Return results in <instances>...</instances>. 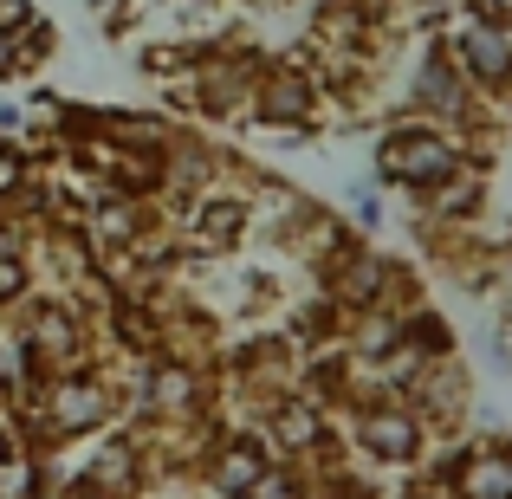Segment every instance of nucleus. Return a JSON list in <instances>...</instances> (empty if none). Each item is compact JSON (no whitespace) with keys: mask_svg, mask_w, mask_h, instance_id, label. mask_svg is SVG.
<instances>
[{"mask_svg":"<svg viewBox=\"0 0 512 499\" xmlns=\"http://www.w3.org/2000/svg\"><path fill=\"white\" fill-rule=\"evenodd\" d=\"M467 163H480L474 137L422 124V117H389L383 137H376V182L396 188V195H409V201L435 195V188L454 182Z\"/></svg>","mask_w":512,"mask_h":499,"instance_id":"1","label":"nucleus"},{"mask_svg":"<svg viewBox=\"0 0 512 499\" xmlns=\"http://www.w3.org/2000/svg\"><path fill=\"white\" fill-rule=\"evenodd\" d=\"M338 435L350 461L383 467V474H415L435 448L428 422L409 402H350V409H338Z\"/></svg>","mask_w":512,"mask_h":499,"instance_id":"2","label":"nucleus"},{"mask_svg":"<svg viewBox=\"0 0 512 499\" xmlns=\"http://www.w3.org/2000/svg\"><path fill=\"white\" fill-rule=\"evenodd\" d=\"M441 52L454 59V72L467 78L480 104H500L512 98V33H506V7L500 0H474L448 20L441 33Z\"/></svg>","mask_w":512,"mask_h":499,"instance_id":"3","label":"nucleus"},{"mask_svg":"<svg viewBox=\"0 0 512 499\" xmlns=\"http://www.w3.org/2000/svg\"><path fill=\"white\" fill-rule=\"evenodd\" d=\"M26 357L39 363V376H65V370H98L91 363V312L65 292H33V299L13 312Z\"/></svg>","mask_w":512,"mask_h":499,"instance_id":"4","label":"nucleus"},{"mask_svg":"<svg viewBox=\"0 0 512 499\" xmlns=\"http://www.w3.org/2000/svg\"><path fill=\"white\" fill-rule=\"evenodd\" d=\"M260 72H266L260 46H201V59L175 78V104L195 117H247Z\"/></svg>","mask_w":512,"mask_h":499,"instance_id":"5","label":"nucleus"},{"mask_svg":"<svg viewBox=\"0 0 512 499\" xmlns=\"http://www.w3.org/2000/svg\"><path fill=\"white\" fill-rule=\"evenodd\" d=\"M402 104H409L402 117H422V124L461 130V137L480 124V98L467 91V78L454 72V59L441 52V39H435V46H422V59L409 65V78H402Z\"/></svg>","mask_w":512,"mask_h":499,"instance_id":"6","label":"nucleus"},{"mask_svg":"<svg viewBox=\"0 0 512 499\" xmlns=\"http://www.w3.org/2000/svg\"><path fill=\"white\" fill-rule=\"evenodd\" d=\"M325 85H318L312 59H266L260 85H253V124L260 130H286V137H299V130H312L318 117H325Z\"/></svg>","mask_w":512,"mask_h":499,"instance_id":"7","label":"nucleus"},{"mask_svg":"<svg viewBox=\"0 0 512 499\" xmlns=\"http://www.w3.org/2000/svg\"><path fill=\"white\" fill-rule=\"evenodd\" d=\"M273 467V454H266V441H260V428H227L221 441H214L208 454H201V467H195V480L208 487L214 499H247L253 493V480Z\"/></svg>","mask_w":512,"mask_h":499,"instance_id":"8","label":"nucleus"},{"mask_svg":"<svg viewBox=\"0 0 512 499\" xmlns=\"http://www.w3.org/2000/svg\"><path fill=\"white\" fill-rule=\"evenodd\" d=\"M448 487L454 499H512V441L506 435L461 441V461H454Z\"/></svg>","mask_w":512,"mask_h":499,"instance_id":"9","label":"nucleus"},{"mask_svg":"<svg viewBox=\"0 0 512 499\" xmlns=\"http://www.w3.org/2000/svg\"><path fill=\"white\" fill-rule=\"evenodd\" d=\"M247 499H312V474H305V467L273 461L260 480H253V493H247Z\"/></svg>","mask_w":512,"mask_h":499,"instance_id":"10","label":"nucleus"},{"mask_svg":"<svg viewBox=\"0 0 512 499\" xmlns=\"http://www.w3.org/2000/svg\"><path fill=\"white\" fill-rule=\"evenodd\" d=\"M52 46H59V33H52V20H33L20 39H13V52H20V72H33V65L52 59Z\"/></svg>","mask_w":512,"mask_h":499,"instance_id":"11","label":"nucleus"},{"mask_svg":"<svg viewBox=\"0 0 512 499\" xmlns=\"http://www.w3.org/2000/svg\"><path fill=\"white\" fill-rule=\"evenodd\" d=\"M33 20H39V7H33V0H0V33H7V39H20Z\"/></svg>","mask_w":512,"mask_h":499,"instance_id":"12","label":"nucleus"},{"mask_svg":"<svg viewBox=\"0 0 512 499\" xmlns=\"http://www.w3.org/2000/svg\"><path fill=\"white\" fill-rule=\"evenodd\" d=\"M85 7L98 13L104 26H124V20H130V7H137V0H85Z\"/></svg>","mask_w":512,"mask_h":499,"instance_id":"13","label":"nucleus"},{"mask_svg":"<svg viewBox=\"0 0 512 499\" xmlns=\"http://www.w3.org/2000/svg\"><path fill=\"white\" fill-rule=\"evenodd\" d=\"M20 78V52H13V39L0 33V85H13Z\"/></svg>","mask_w":512,"mask_h":499,"instance_id":"14","label":"nucleus"},{"mask_svg":"<svg viewBox=\"0 0 512 499\" xmlns=\"http://www.w3.org/2000/svg\"><path fill=\"white\" fill-rule=\"evenodd\" d=\"M13 454H26V448H20V435H13V422H7V415H0V467H7Z\"/></svg>","mask_w":512,"mask_h":499,"instance_id":"15","label":"nucleus"},{"mask_svg":"<svg viewBox=\"0 0 512 499\" xmlns=\"http://www.w3.org/2000/svg\"><path fill=\"white\" fill-rule=\"evenodd\" d=\"M506 33H512V7H506Z\"/></svg>","mask_w":512,"mask_h":499,"instance_id":"16","label":"nucleus"}]
</instances>
